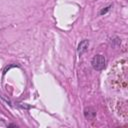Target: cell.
Instances as JSON below:
<instances>
[{
	"label": "cell",
	"instance_id": "6da1fadb",
	"mask_svg": "<svg viewBox=\"0 0 128 128\" xmlns=\"http://www.w3.org/2000/svg\"><path fill=\"white\" fill-rule=\"evenodd\" d=\"M105 65H106V59L101 54H98V55L94 56V58L92 59V66L95 70L100 71V70L105 68Z\"/></svg>",
	"mask_w": 128,
	"mask_h": 128
},
{
	"label": "cell",
	"instance_id": "7a4b0ae2",
	"mask_svg": "<svg viewBox=\"0 0 128 128\" xmlns=\"http://www.w3.org/2000/svg\"><path fill=\"white\" fill-rule=\"evenodd\" d=\"M88 46H89V41L88 40H82L78 45V53L80 55L85 53L88 49Z\"/></svg>",
	"mask_w": 128,
	"mask_h": 128
},
{
	"label": "cell",
	"instance_id": "3957f363",
	"mask_svg": "<svg viewBox=\"0 0 128 128\" xmlns=\"http://www.w3.org/2000/svg\"><path fill=\"white\" fill-rule=\"evenodd\" d=\"M95 115H96V112H95L94 110H92V112H89V113L85 110V117H86L87 119H93V118L95 117Z\"/></svg>",
	"mask_w": 128,
	"mask_h": 128
},
{
	"label": "cell",
	"instance_id": "277c9868",
	"mask_svg": "<svg viewBox=\"0 0 128 128\" xmlns=\"http://www.w3.org/2000/svg\"><path fill=\"white\" fill-rule=\"evenodd\" d=\"M109 8H110V7H107V8L105 9V10L103 9V10L101 11V14H104V13H106V11H108V10H109Z\"/></svg>",
	"mask_w": 128,
	"mask_h": 128
}]
</instances>
